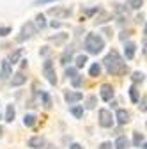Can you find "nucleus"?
I'll return each instance as SVG.
<instances>
[{
	"mask_svg": "<svg viewBox=\"0 0 147 149\" xmlns=\"http://www.w3.org/2000/svg\"><path fill=\"white\" fill-rule=\"evenodd\" d=\"M103 64H105L106 71L110 74H115V77H122V74L128 73V64L124 62V59L121 57L119 52H115V50H112L103 59Z\"/></svg>",
	"mask_w": 147,
	"mask_h": 149,
	"instance_id": "1",
	"label": "nucleus"
},
{
	"mask_svg": "<svg viewBox=\"0 0 147 149\" xmlns=\"http://www.w3.org/2000/svg\"><path fill=\"white\" fill-rule=\"evenodd\" d=\"M103 48H105V39L99 34H87V37H85V50H87V53L98 55V53L103 52Z\"/></svg>",
	"mask_w": 147,
	"mask_h": 149,
	"instance_id": "2",
	"label": "nucleus"
},
{
	"mask_svg": "<svg viewBox=\"0 0 147 149\" xmlns=\"http://www.w3.org/2000/svg\"><path fill=\"white\" fill-rule=\"evenodd\" d=\"M34 34H37V27H35V23H34V22H27V23L21 27L20 36H16V41H18V43H23V41L30 39Z\"/></svg>",
	"mask_w": 147,
	"mask_h": 149,
	"instance_id": "3",
	"label": "nucleus"
},
{
	"mask_svg": "<svg viewBox=\"0 0 147 149\" xmlns=\"http://www.w3.org/2000/svg\"><path fill=\"white\" fill-rule=\"evenodd\" d=\"M43 74L46 77V80L51 85L57 84V73H55V68H53V61L51 59H46L44 61V64H43Z\"/></svg>",
	"mask_w": 147,
	"mask_h": 149,
	"instance_id": "4",
	"label": "nucleus"
},
{
	"mask_svg": "<svg viewBox=\"0 0 147 149\" xmlns=\"http://www.w3.org/2000/svg\"><path fill=\"white\" fill-rule=\"evenodd\" d=\"M115 123L114 116H112V112L106 110V108H101L99 110V126L101 128H112Z\"/></svg>",
	"mask_w": 147,
	"mask_h": 149,
	"instance_id": "5",
	"label": "nucleus"
},
{
	"mask_svg": "<svg viewBox=\"0 0 147 149\" xmlns=\"http://www.w3.org/2000/svg\"><path fill=\"white\" fill-rule=\"evenodd\" d=\"M71 13H73L71 7H50V9H48V14L59 16V18H62V20H64V18H69Z\"/></svg>",
	"mask_w": 147,
	"mask_h": 149,
	"instance_id": "6",
	"label": "nucleus"
},
{
	"mask_svg": "<svg viewBox=\"0 0 147 149\" xmlns=\"http://www.w3.org/2000/svg\"><path fill=\"white\" fill-rule=\"evenodd\" d=\"M99 96H101L103 101H112V98H114V87L110 85V84H103L99 87Z\"/></svg>",
	"mask_w": 147,
	"mask_h": 149,
	"instance_id": "7",
	"label": "nucleus"
},
{
	"mask_svg": "<svg viewBox=\"0 0 147 149\" xmlns=\"http://www.w3.org/2000/svg\"><path fill=\"white\" fill-rule=\"evenodd\" d=\"M64 100H66V103L73 105V103H78L80 100H83V94L78 92V91H67L64 94Z\"/></svg>",
	"mask_w": 147,
	"mask_h": 149,
	"instance_id": "8",
	"label": "nucleus"
},
{
	"mask_svg": "<svg viewBox=\"0 0 147 149\" xmlns=\"http://www.w3.org/2000/svg\"><path fill=\"white\" fill-rule=\"evenodd\" d=\"M11 73H12V68H11V62L6 59L2 61V69H0V82H6L9 77H11Z\"/></svg>",
	"mask_w": 147,
	"mask_h": 149,
	"instance_id": "9",
	"label": "nucleus"
},
{
	"mask_svg": "<svg viewBox=\"0 0 147 149\" xmlns=\"http://www.w3.org/2000/svg\"><path fill=\"white\" fill-rule=\"evenodd\" d=\"M25 82H27V77H25L23 69H20L18 73H14L12 78H11V85H12V87H20V85H23Z\"/></svg>",
	"mask_w": 147,
	"mask_h": 149,
	"instance_id": "10",
	"label": "nucleus"
},
{
	"mask_svg": "<svg viewBox=\"0 0 147 149\" xmlns=\"http://www.w3.org/2000/svg\"><path fill=\"white\" fill-rule=\"evenodd\" d=\"M114 119H115V121H117L121 126H122V124H128V123H130V112H128V110H124V108H119Z\"/></svg>",
	"mask_w": 147,
	"mask_h": 149,
	"instance_id": "11",
	"label": "nucleus"
},
{
	"mask_svg": "<svg viewBox=\"0 0 147 149\" xmlns=\"http://www.w3.org/2000/svg\"><path fill=\"white\" fill-rule=\"evenodd\" d=\"M28 147H32V149H41V147H44L46 146V140L43 139V137H32V139H28Z\"/></svg>",
	"mask_w": 147,
	"mask_h": 149,
	"instance_id": "12",
	"label": "nucleus"
},
{
	"mask_svg": "<svg viewBox=\"0 0 147 149\" xmlns=\"http://www.w3.org/2000/svg\"><path fill=\"white\" fill-rule=\"evenodd\" d=\"M126 43V41H124ZM135 50H137V45L135 43H126L124 45V55H126V59L128 61H131L135 57Z\"/></svg>",
	"mask_w": 147,
	"mask_h": 149,
	"instance_id": "13",
	"label": "nucleus"
},
{
	"mask_svg": "<svg viewBox=\"0 0 147 149\" xmlns=\"http://www.w3.org/2000/svg\"><path fill=\"white\" fill-rule=\"evenodd\" d=\"M73 52H75V48H66V52L60 55V64L62 66H67L73 59Z\"/></svg>",
	"mask_w": 147,
	"mask_h": 149,
	"instance_id": "14",
	"label": "nucleus"
},
{
	"mask_svg": "<svg viewBox=\"0 0 147 149\" xmlns=\"http://www.w3.org/2000/svg\"><path fill=\"white\" fill-rule=\"evenodd\" d=\"M67 37H69V34H57V36H50L48 41L50 43H55V45H62V43L67 41Z\"/></svg>",
	"mask_w": 147,
	"mask_h": 149,
	"instance_id": "15",
	"label": "nucleus"
},
{
	"mask_svg": "<svg viewBox=\"0 0 147 149\" xmlns=\"http://www.w3.org/2000/svg\"><path fill=\"white\" fill-rule=\"evenodd\" d=\"M114 147H115V149H128V147H130V142H128L126 137H119V139L115 140Z\"/></svg>",
	"mask_w": 147,
	"mask_h": 149,
	"instance_id": "16",
	"label": "nucleus"
},
{
	"mask_svg": "<svg viewBox=\"0 0 147 149\" xmlns=\"http://www.w3.org/2000/svg\"><path fill=\"white\" fill-rule=\"evenodd\" d=\"M144 80H145V74H144V73H140V71H135V73L131 74V82H133L135 85L144 84Z\"/></svg>",
	"mask_w": 147,
	"mask_h": 149,
	"instance_id": "17",
	"label": "nucleus"
},
{
	"mask_svg": "<svg viewBox=\"0 0 147 149\" xmlns=\"http://www.w3.org/2000/svg\"><path fill=\"white\" fill-rule=\"evenodd\" d=\"M14 116H16L14 107H12V105H7V108H6V121H7V123H12V121H14Z\"/></svg>",
	"mask_w": 147,
	"mask_h": 149,
	"instance_id": "18",
	"label": "nucleus"
},
{
	"mask_svg": "<svg viewBox=\"0 0 147 149\" xmlns=\"http://www.w3.org/2000/svg\"><path fill=\"white\" fill-rule=\"evenodd\" d=\"M144 142H145V137H144V133H140V132H135V133H133V144H135V147H140Z\"/></svg>",
	"mask_w": 147,
	"mask_h": 149,
	"instance_id": "19",
	"label": "nucleus"
},
{
	"mask_svg": "<svg viewBox=\"0 0 147 149\" xmlns=\"http://www.w3.org/2000/svg\"><path fill=\"white\" fill-rule=\"evenodd\" d=\"M35 121H37V117H35L34 114H27V116L23 117V124H25L27 128H32V126L35 124Z\"/></svg>",
	"mask_w": 147,
	"mask_h": 149,
	"instance_id": "20",
	"label": "nucleus"
},
{
	"mask_svg": "<svg viewBox=\"0 0 147 149\" xmlns=\"http://www.w3.org/2000/svg\"><path fill=\"white\" fill-rule=\"evenodd\" d=\"M89 74H90L92 78H98L99 74H101V66H99L98 62H96V64H92V66H90V69H89Z\"/></svg>",
	"mask_w": 147,
	"mask_h": 149,
	"instance_id": "21",
	"label": "nucleus"
},
{
	"mask_svg": "<svg viewBox=\"0 0 147 149\" xmlns=\"http://www.w3.org/2000/svg\"><path fill=\"white\" fill-rule=\"evenodd\" d=\"M130 98H131V101H133V103H138V100H140L138 89H137V85H135V84L130 87Z\"/></svg>",
	"mask_w": 147,
	"mask_h": 149,
	"instance_id": "22",
	"label": "nucleus"
},
{
	"mask_svg": "<svg viewBox=\"0 0 147 149\" xmlns=\"http://www.w3.org/2000/svg\"><path fill=\"white\" fill-rule=\"evenodd\" d=\"M21 53H23V48H18V50H16L14 53H11V57H9L7 61H9L11 64H16L18 61H20V57H21Z\"/></svg>",
	"mask_w": 147,
	"mask_h": 149,
	"instance_id": "23",
	"label": "nucleus"
},
{
	"mask_svg": "<svg viewBox=\"0 0 147 149\" xmlns=\"http://www.w3.org/2000/svg\"><path fill=\"white\" fill-rule=\"evenodd\" d=\"M99 13H101V16H98V18H96V23H98V25L106 23L108 20H112V14H110V13H103V11H99Z\"/></svg>",
	"mask_w": 147,
	"mask_h": 149,
	"instance_id": "24",
	"label": "nucleus"
},
{
	"mask_svg": "<svg viewBox=\"0 0 147 149\" xmlns=\"http://www.w3.org/2000/svg\"><path fill=\"white\" fill-rule=\"evenodd\" d=\"M71 114L75 116L76 119H82V117H83V107H80V105L71 107Z\"/></svg>",
	"mask_w": 147,
	"mask_h": 149,
	"instance_id": "25",
	"label": "nucleus"
},
{
	"mask_svg": "<svg viewBox=\"0 0 147 149\" xmlns=\"http://www.w3.org/2000/svg\"><path fill=\"white\" fill-rule=\"evenodd\" d=\"M41 100H43V107L44 108H51V98H50V94L48 92H41Z\"/></svg>",
	"mask_w": 147,
	"mask_h": 149,
	"instance_id": "26",
	"label": "nucleus"
},
{
	"mask_svg": "<svg viewBox=\"0 0 147 149\" xmlns=\"http://www.w3.org/2000/svg\"><path fill=\"white\" fill-rule=\"evenodd\" d=\"M35 27H37V30L46 27V22H44V14H37V16H35Z\"/></svg>",
	"mask_w": 147,
	"mask_h": 149,
	"instance_id": "27",
	"label": "nucleus"
},
{
	"mask_svg": "<svg viewBox=\"0 0 147 149\" xmlns=\"http://www.w3.org/2000/svg\"><path fill=\"white\" fill-rule=\"evenodd\" d=\"M87 64V55H78V57H76V69H80V68H83Z\"/></svg>",
	"mask_w": 147,
	"mask_h": 149,
	"instance_id": "28",
	"label": "nucleus"
},
{
	"mask_svg": "<svg viewBox=\"0 0 147 149\" xmlns=\"http://www.w3.org/2000/svg\"><path fill=\"white\" fill-rule=\"evenodd\" d=\"M128 6L131 9H140L144 6V0H128Z\"/></svg>",
	"mask_w": 147,
	"mask_h": 149,
	"instance_id": "29",
	"label": "nucleus"
},
{
	"mask_svg": "<svg viewBox=\"0 0 147 149\" xmlns=\"http://www.w3.org/2000/svg\"><path fill=\"white\" fill-rule=\"evenodd\" d=\"M71 80H73V87H76V89L83 84V77H82V74H75Z\"/></svg>",
	"mask_w": 147,
	"mask_h": 149,
	"instance_id": "30",
	"label": "nucleus"
},
{
	"mask_svg": "<svg viewBox=\"0 0 147 149\" xmlns=\"http://www.w3.org/2000/svg\"><path fill=\"white\" fill-rule=\"evenodd\" d=\"M96 105H98V98L96 96H90V98H87V108H90V110H92V108H96Z\"/></svg>",
	"mask_w": 147,
	"mask_h": 149,
	"instance_id": "31",
	"label": "nucleus"
},
{
	"mask_svg": "<svg viewBox=\"0 0 147 149\" xmlns=\"http://www.w3.org/2000/svg\"><path fill=\"white\" fill-rule=\"evenodd\" d=\"M99 11H101V7H92V9H83V14L85 16H92V14H99Z\"/></svg>",
	"mask_w": 147,
	"mask_h": 149,
	"instance_id": "32",
	"label": "nucleus"
},
{
	"mask_svg": "<svg viewBox=\"0 0 147 149\" xmlns=\"http://www.w3.org/2000/svg\"><path fill=\"white\" fill-rule=\"evenodd\" d=\"M75 74H78V69L76 68H66V77L67 78H73Z\"/></svg>",
	"mask_w": 147,
	"mask_h": 149,
	"instance_id": "33",
	"label": "nucleus"
},
{
	"mask_svg": "<svg viewBox=\"0 0 147 149\" xmlns=\"http://www.w3.org/2000/svg\"><path fill=\"white\" fill-rule=\"evenodd\" d=\"M138 101H140V110H142L144 114H145V112H147V107H145V103H147V98L144 96V98H142V100H138Z\"/></svg>",
	"mask_w": 147,
	"mask_h": 149,
	"instance_id": "34",
	"label": "nucleus"
},
{
	"mask_svg": "<svg viewBox=\"0 0 147 149\" xmlns=\"http://www.w3.org/2000/svg\"><path fill=\"white\" fill-rule=\"evenodd\" d=\"M7 34H11V27H0V37H4Z\"/></svg>",
	"mask_w": 147,
	"mask_h": 149,
	"instance_id": "35",
	"label": "nucleus"
},
{
	"mask_svg": "<svg viewBox=\"0 0 147 149\" xmlns=\"http://www.w3.org/2000/svg\"><path fill=\"white\" fill-rule=\"evenodd\" d=\"M51 2H55V0H35L34 6H44V4H51Z\"/></svg>",
	"mask_w": 147,
	"mask_h": 149,
	"instance_id": "36",
	"label": "nucleus"
},
{
	"mask_svg": "<svg viewBox=\"0 0 147 149\" xmlns=\"http://www.w3.org/2000/svg\"><path fill=\"white\" fill-rule=\"evenodd\" d=\"M130 34H131L130 30H122V32H121V41H126L128 37H130Z\"/></svg>",
	"mask_w": 147,
	"mask_h": 149,
	"instance_id": "37",
	"label": "nucleus"
},
{
	"mask_svg": "<svg viewBox=\"0 0 147 149\" xmlns=\"http://www.w3.org/2000/svg\"><path fill=\"white\" fill-rule=\"evenodd\" d=\"M114 146H112V142H103L101 146H99V149H112Z\"/></svg>",
	"mask_w": 147,
	"mask_h": 149,
	"instance_id": "38",
	"label": "nucleus"
},
{
	"mask_svg": "<svg viewBox=\"0 0 147 149\" xmlns=\"http://www.w3.org/2000/svg\"><path fill=\"white\" fill-rule=\"evenodd\" d=\"M144 20H145V14H138V16L135 18V22H137V23H144Z\"/></svg>",
	"mask_w": 147,
	"mask_h": 149,
	"instance_id": "39",
	"label": "nucleus"
},
{
	"mask_svg": "<svg viewBox=\"0 0 147 149\" xmlns=\"http://www.w3.org/2000/svg\"><path fill=\"white\" fill-rule=\"evenodd\" d=\"M69 149H85V147H82L80 144H76V142H73L71 146H69Z\"/></svg>",
	"mask_w": 147,
	"mask_h": 149,
	"instance_id": "40",
	"label": "nucleus"
},
{
	"mask_svg": "<svg viewBox=\"0 0 147 149\" xmlns=\"http://www.w3.org/2000/svg\"><path fill=\"white\" fill-rule=\"evenodd\" d=\"M50 25H51L53 29H59V27H60V22H55V20H53V22H51Z\"/></svg>",
	"mask_w": 147,
	"mask_h": 149,
	"instance_id": "41",
	"label": "nucleus"
},
{
	"mask_svg": "<svg viewBox=\"0 0 147 149\" xmlns=\"http://www.w3.org/2000/svg\"><path fill=\"white\" fill-rule=\"evenodd\" d=\"M48 53H50V48H46V46H44V48L41 50V55H48Z\"/></svg>",
	"mask_w": 147,
	"mask_h": 149,
	"instance_id": "42",
	"label": "nucleus"
},
{
	"mask_svg": "<svg viewBox=\"0 0 147 149\" xmlns=\"http://www.w3.org/2000/svg\"><path fill=\"white\" fill-rule=\"evenodd\" d=\"M20 62H21V69H25V68H27V62H28V61H20Z\"/></svg>",
	"mask_w": 147,
	"mask_h": 149,
	"instance_id": "43",
	"label": "nucleus"
},
{
	"mask_svg": "<svg viewBox=\"0 0 147 149\" xmlns=\"http://www.w3.org/2000/svg\"><path fill=\"white\" fill-rule=\"evenodd\" d=\"M46 149H57V147H53V146H48V147H46Z\"/></svg>",
	"mask_w": 147,
	"mask_h": 149,
	"instance_id": "44",
	"label": "nucleus"
},
{
	"mask_svg": "<svg viewBox=\"0 0 147 149\" xmlns=\"http://www.w3.org/2000/svg\"><path fill=\"white\" fill-rule=\"evenodd\" d=\"M0 137H2V128H0Z\"/></svg>",
	"mask_w": 147,
	"mask_h": 149,
	"instance_id": "45",
	"label": "nucleus"
},
{
	"mask_svg": "<svg viewBox=\"0 0 147 149\" xmlns=\"http://www.w3.org/2000/svg\"><path fill=\"white\" fill-rule=\"evenodd\" d=\"M0 119H2V117H0Z\"/></svg>",
	"mask_w": 147,
	"mask_h": 149,
	"instance_id": "46",
	"label": "nucleus"
}]
</instances>
